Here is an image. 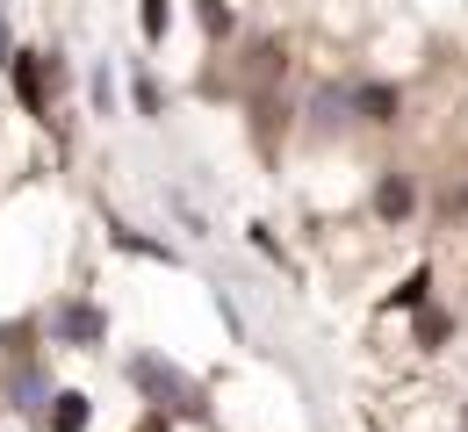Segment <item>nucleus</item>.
I'll use <instances>...</instances> for the list:
<instances>
[{"instance_id": "obj_15", "label": "nucleus", "mask_w": 468, "mask_h": 432, "mask_svg": "<svg viewBox=\"0 0 468 432\" xmlns=\"http://www.w3.org/2000/svg\"><path fill=\"white\" fill-rule=\"evenodd\" d=\"M94 109H101V116H116V79H109V65L94 72Z\"/></svg>"}, {"instance_id": "obj_14", "label": "nucleus", "mask_w": 468, "mask_h": 432, "mask_svg": "<svg viewBox=\"0 0 468 432\" xmlns=\"http://www.w3.org/2000/svg\"><path fill=\"white\" fill-rule=\"evenodd\" d=\"M166 22H174V7H166V0H144V44H159Z\"/></svg>"}, {"instance_id": "obj_18", "label": "nucleus", "mask_w": 468, "mask_h": 432, "mask_svg": "<svg viewBox=\"0 0 468 432\" xmlns=\"http://www.w3.org/2000/svg\"><path fill=\"white\" fill-rule=\"evenodd\" d=\"M462 426H468V404H462Z\"/></svg>"}, {"instance_id": "obj_13", "label": "nucleus", "mask_w": 468, "mask_h": 432, "mask_svg": "<svg viewBox=\"0 0 468 432\" xmlns=\"http://www.w3.org/2000/svg\"><path fill=\"white\" fill-rule=\"evenodd\" d=\"M109 231H116V246H122V252H144V259H174L166 246H152V238H137L130 224H109Z\"/></svg>"}, {"instance_id": "obj_16", "label": "nucleus", "mask_w": 468, "mask_h": 432, "mask_svg": "<svg viewBox=\"0 0 468 432\" xmlns=\"http://www.w3.org/2000/svg\"><path fill=\"white\" fill-rule=\"evenodd\" d=\"M29 332H37V324H0V353H7L15 339H29Z\"/></svg>"}, {"instance_id": "obj_10", "label": "nucleus", "mask_w": 468, "mask_h": 432, "mask_svg": "<svg viewBox=\"0 0 468 432\" xmlns=\"http://www.w3.org/2000/svg\"><path fill=\"white\" fill-rule=\"evenodd\" d=\"M130 101H137V116H159V109H166V94H159V79H152L144 65L130 72Z\"/></svg>"}, {"instance_id": "obj_19", "label": "nucleus", "mask_w": 468, "mask_h": 432, "mask_svg": "<svg viewBox=\"0 0 468 432\" xmlns=\"http://www.w3.org/2000/svg\"><path fill=\"white\" fill-rule=\"evenodd\" d=\"M462 432H468V426H462Z\"/></svg>"}, {"instance_id": "obj_6", "label": "nucleus", "mask_w": 468, "mask_h": 432, "mask_svg": "<svg viewBox=\"0 0 468 432\" xmlns=\"http://www.w3.org/2000/svg\"><path fill=\"white\" fill-rule=\"evenodd\" d=\"M7 404H15V411H29V418H44V404H51V382H44V368H15V382H7Z\"/></svg>"}, {"instance_id": "obj_11", "label": "nucleus", "mask_w": 468, "mask_h": 432, "mask_svg": "<svg viewBox=\"0 0 468 432\" xmlns=\"http://www.w3.org/2000/svg\"><path fill=\"white\" fill-rule=\"evenodd\" d=\"M195 15H202V29H209L217 44H224V37H231V29H238V15H231V7H224V0H195Z\"/></svg>"}, {"instance_id": "obj_8", "label": "nucleus", "mask_w": 468, "mask_h": 432, "mask_svg": "<svg viewBox=\"0 0 468 432\" xmlns=\"http://www.w3.org/2000/svg\"><path fill=\"white\" fill-rule=\"evenodd\" d=\"M245 79H252V87H267V79H282V44H274V37H260V44L245 51Z\"/></svg>"}, {"instance_id": "obj_5", "label": "nucleus", "mask_w": 468, "mask_h": 432, "mask_svg": "<svg viewBox=\"0 0 468 432\" xmlns=\"http://www.w3.org/2000/svg\"><path fill=\"white\" fill-rule=\"evenodd\" d=\"M44 426H51V432H87V426H94V404H87L80 389H58V396L44 404Z\"/></svg>"}, {"instance_id": "obj_4", "label": "nucleus", "mask_w": 468, "mask_h": 432, "mask_svg": "<svg viewBox=\"0 0 468 432\" xmlns=\"http://www.w3.org/2000/svg\"><path fill=\"white\" fill-rule=\"evenodd\" d=\"M367 209H375L382 224H410V216H418V181H410L404 166H389V174L375 181V195H367Z\"/></svg>"}, {"instance_id": "obj_9", "label": "nucleus", "mask_w": 468, "mask_h": 432, "mask_svg": "<svg viewBox=\"0 0 468 432\" xmlns=\"http://www.w3.org/2000/svg\"><path fill=\"white\" fill-rule=\"evenodd\" d=\"M310 123H317V130H339V123H346V87H324V94L310 101Z\"/></svg>"}, {"instance_id": "obj_12", "label": "nucleus", "mask_w": 468, "mask_h": 432, "mask_svg": "<svg viewBox=\"0 0 468 432\" xmlns=\"http://www.w3.org/2000/svg\"><path fill=\"white\" fill-rule=\"evenodd\" d=\"M389 303H397V310H418V303H432V267H418V274H410V281L397 289V296H389Z\"/></svg>"}, {"instance_id": "obj_3", "label": "nucleus", "mask_w": 468, "mask_h": 432, "mask_svg": "<svg viewBox=\"0 0 468 432\" xmlns=\"http://www.w3.org/2000/svg\"><path fill=\"white\" fill-rule=\"evenodd\" d=\"M346 109H353V123L389 130L397 116H404V94H397L389 79H360V87H346Z\"/></svg>"}, {"instance_id": "obj_7", "label": "nucleus", "mask_w": 468, "mask_h": 432, "mask_svg": "<svg viewBox=\"0 0 468 432\" xmlns=\"http://www.w3.org/2000/svg\"><path fill=\"white\" fill-rule=\"evenodd\" d=\"M410 332H418V346H425V353H440V346L454 339V317H447L440 303H418V324H410Z\"/></svg>"}, {"instance_id": "obj_2", "label": "nucleus", "mask_w": 468, "mask_h": 432, "mask_svg": "<svg viewBox=\"0 0 468 432\" xmlns=\"http://www.w3.org/2000/svg\"><path fill=\"white\" fill-rule=\"evenodd\" d=\"M101 339H109V310L101 303H80L72 296V303L51 310V346H101Z\"/></svg>"}, {"instance_id": "obj_17", "label": "nucleus", "mask_w": 468, "mask_h": 432, "mask_svg": "<svg viewBox=\"0 0 468 432\" xmlns=\"http://www.w3.org/2000/svg\"><path fill=\"white\" fill-rule=\"evenodd\" d=\"M454 209H462V216H468V181H462V195H454Z\"/></svg>"}, {"instance_id": "obj_1", "label": "nucleus", "mask_w": 468, "mask_h": 432, "mask_svg": "<svg viewBox=\"0 0 468 432\" xmlns=\"http://www.w3.org/2000/svg\"><path fill=\"white\" fill-rule=\"evenodd\" d=\"M122 374H130V389H137L144 404H159L166 418H195V426H209V389H202L187 368H174L166 353H130Z\"/></svg>"}]
</instances>
